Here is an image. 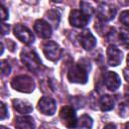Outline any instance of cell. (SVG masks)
I'll use <instances>...</instances> for the list:
<instances>
[{
    "label": "cell",
    "instance_id": "obj_1",
    "mask_svg": "<svg viewBox=\"0 0 129 129\" xmlns=\"http://www.w3.org/2000/svg\"><path fill=\"white\" fill-rule=\"evenodd\" d=\"M20 58L25 67L31 72H36L40 68L41 62L38 55L30 48H24L20 53Z\"/></svg>",
    "mask_w": 129,
    "mask_h": 129
},
{
    "label": "cell",
    "instance_id": "obj_2",
    "mask_svg": "<svg viewBox=\"0 0 129 129\" xmlns=\"http://www.w3.org/2000/svg\"><path fill=\"white\" fill-rule=\"evenodd\" d=\"M11 86L14 90L22 93H31L35 88L34 81L30 77L23 75L13 78L11 81Z\"/></svg>",
    "mask_w": 129,
    "mask_h": 129
},
{
    "label": "cell",
    "instance_id": "obj_3",
    "mask_svg": "<svg viewBox=\"0 0 129 129\" xmlns=\"http://www.w3.org/2000/svg\"><path fill=\"white\" fill-rule=\"evenodd\" d=\"M68 79L72 83L86 84L88 81L87 70L81 64H73L68 72Z\"/></svg>",
    "mask_w": 129,
    "mask_h": 129
},
{
    "label": "cell",
    "instance_id": "obj_4",
    "mask_svg": "<svg viewBox=\"0 0 129 129\" xmlns=\"http://www.w3.org/2000/svg\"><path fill=\"white\" fill-rule=\"evenodd\" d=\"M59 118L61 120V123L70 129L76 128L78 125V119L75 109L71 106H64L61 108L59 112Z\"/></svg>",
    "mask_w": 129,
    "mask_h": 129
},
{
    "label": "cell",
    "instance_id": "obj_5",
    "mask_svg": "<svg viewBox=\"0 0 129 129\" xmlns=\"http://www.w3.org/2000/svg\"><path fill=\"white\" fill-rule=\"evenodd\" d=\"M42 50L46 58L52 61L57 60L61 54V48L59 47V45L51 40H47L42 44Z\"/></svg>",
    "mask_w": 129,
    "mask_h": 129
},
{
    "label": "cell",
    "instance_id": "obj_6",
    "mask_svg": "<svg viewBox=\"0 0 129 129\" xmlns=\"http://www.w3.org/2000/svg\"><path fill=\"white\" fill-rule=\"evenodd\" d=\"M13 32H14V35L21 42L30 44L34 41V36L32 32L22 24H15V26L13 27Z\"/></svg>",
    "mask_w": 129,
    "mask_h": 129
},
{
    "label": "cell",
    "instance_id": "obj_7",
    "mask_svg": "<svg viewBox=\"0 0 129 129\" xmlns=\"http://www.w3.org/2000/svg\"><path fill=\"white\" fill-rule=\"evenodd\" d=\"M90 17L86 15L82 10H72L69 16V20L72 26L84 27L89 22Z\"/></svg>",
    "mask_w": 129,
    "mask_h": 129
},
{
    "label": "cell",
    "instance_id": "obj_8",
    "mask_svg": "<svg viewBox=\"0 0 129 129\" xmlns=\"http://www.w3.org/2000/svg\"><path fill=\"white\" fill-rule=\"evenodd\" d=\"M38 110L44 115H53L56 109L55 102L50 97H42L38 101Z\"/></svg>",
    "mask_w": 129,
    "mask_h": 129
},
{
    "label": "cell",
    "instance_id": "obj_9",
    "mask_svg": "<svg viewBox=\"0 0 129 129\" xmlns=\"http://www.w3.org/2000/svg\"><path fill=\"white\" fill-rule=\"evenodd\" d=\"M116 14V8L108 3H101L98 7V17L103 21H108L114 18Z\"/></svg>",
    "mask_w": 129,
    "mask_h": 129
},
{
    "label": "cell",
    "instance_id": "obj_10",
    "mask_svg": "<svg viewBox=\"0 0 129 129\" xmlns=\"http://www.w3.org/2000/svg\"><path fill=\"white\" fill-rule=\"evenodd\" d=\"M107 58L109 66L117 67L122 60V52L117 46L111 44L107 48Z\"/></svg>",
    "mask_w": 129,
    "mask_h": 129
},
{
    "label": "cell",
    "instance_id": "obj_11",
    "mask_svg": "<svg viewBox=\"0 0 129 129\" xmlns=\"http://www.w3.org/2000/svg\"><path fill=\"white\" fill-rule=\"evenodd\" d=\"M103 81L106 88L110 91H115L119 88L121 84V80L119 76L115 72H107L103 76Z\"/></svg>",
    "mask_w": 129,
    "mask_h": 129
},
{
    "label": "cell",
    "instance_id": "obj_12",
    "mask_svg": "<svg viewBox=\"0 0 129 129\" xmlns=\"http://www.w3.org/2000/svg\"><path fill=\"white\" fill-rule=\"evenodd\" d=\"M34 30L41 38H48L51 35L50 24L43 19H37L34 22Z\"/></svg>",
    "mask_w": 129,
    "mask_h": 129
},
{
    "label": "cell",
    "instance_id": "obj_13",
    "mask_svg": "<svg viewBox=\"0 0 129 129\" xmlns=\"http://www.w3.org/2000/svg\"><path fill=\"white\" fill-rule=\"evenodd\" d=\"M79 41L83 46V48H85L86 50H90L94 48L96 45V38L88 29L82 31L79 34Z\"/></svg>",
    "mask_w": 129,
    "mask_h": 129
},
{
    "label": "cell",
    "instance_id": "obj_14",
    "mask_svg": "<svg viewBox=\"0 0 129 129\" xmlns=\"http://www.w3.org/2000/svg\"><path fill=\"white\" fill-rule=\"evenodd\" d=\"M15 126L17 129H34V122L29 116H20L15 118Z\"/></svg>",
    "mask_w": 129,
    "mask_h": 129
},
{
    "label": "cell",
    "instance_id": "obj_15",
    "mask_svg": "<svg viewBox=\"0 0 129 129\" xmlns=\"http://www.w3.org/2000/svg\"><path fill=\"white\" fill-rule=\"evenodd\" d=\"M12 104H13V108L21 114H27V113H30L32 111V106L27 101L14 99L12 101Z\"/></svg>",
    "mask_w": 129,
    "mask_h": 129
},
{
    "label": "cell",
    "instance_id": "obj_16",
    "mask_svg": "<svg viewBox=\"0 0 129 129\" xmlns=\"http://www.w3.org/2000/svg\"><path fill=\"white\" fill-rule=\"evenodd\" d=\"M100 108L102 111H110L111 109H113L115 101L114 98L110 95H104L100 98Z\"/></svg>",
    "mask_w": 129,
    "mask_h": 129
},
{
    "label": "cell",
    "instance_id": "obj_17",
    "mask_svg": "<svg viewBox=\"0 0 129 129\" xmlns=\"http://www.w3.org/2000/svg\"><path fill=\"white\" fill-rule=\"evenodd\" d=\"M93 125V120L88 115H82L78 120V129H91Z\"/></svg>",
    "mask_w": 129,
    "mask_h": 129
},
{
    "label": "cell",
    "instance_id": "obj_18",
    "mask_svg": "<svg viewBox=\"0 0 129 129\" xmlns=\"http://www.w3.org/2000/svg\"><path fill=\"white\" fill-rule=\"evenodd\" d=\"M46 17L48 18V21H50L51 23L54 24V26H57L58 22H59V14L57 13V11L55 10H50L48 11L46 14Z\"/></svg>",
    "mask_w": 129,
    "mask_h": 129
},
{
    "label": "cell",
    "instance_id": "obj_19",
    "mask_svg": "<svg viewBox=\"0 0 129 129\" xmlns=\"http://www.w3.org/2000/svg\"><path fill=\"white\" fill-rule=\"evenodd\" d=\"M81 8H82V11L88 16H90L94 11V8L91 6V4L88 2H84V1L81 2Z\"/></svg>",
    "mask_w": 129,
    "mask_h": 129
},
{
    "label": "cell",
    "instance_id": "obj_20",
    "mask_svg": "<svg viewBox=\"0 0 129 129\" xmlns=\"http://www.w3.org/2000/svg\"><path fill=\"white\" fill-rule=\"evenodd\" d=\"M120 21L125 26L129 27V10H125L120 14Z\"/></svg>",
    "mask_w": 129,
    "mask_h": 129
},
{
    "label": "cell",
    "instance_id": "obj_21",
    "mask_svg": "<svg viewBox=\"0 0 129 129\" xmlns=\"http://www.w3.org/2000/svg\"><path fill=\"white\" fill-rule=\"evenodd\" d=\"M1 73L2 76H7L10 73V66L6 60H1Z\"/></svg>",
    "mask_w": 129,
    "mask_h": 129
},
{
    "label": "cell",
    "instance_id": "obj_22",
    "mask_svg": "<svg viewBox=\"0 0 129 129\" xmlns=\"http://www.w3.org/2000/svg\"><path fill=\"white\" fill-rule=\"evenodd\" d=\"M0 16H1V20L5 21L8 18V10L1 4L0 5Z\"/></svg>",
    "mask_w": 129,
    "mask_h": 129
},
{
    "label": "cell",
    "instance_id": "obj_23",
    "mask_svg": "<svg viewBox=\"0 0 129 129\" xmlns=\"http://www.w3.org/2000/svg\"><path fill=\"white\" fill-rule=\"evenodd\" d=\"M0 107H1V119L3 120L7 116V108H6V106L3 102L0 104Z\"/></svg>",
    "mask_w": 129,
    "mask_h": 129
},
{
    "label": "cell",
    "instance_id": "obj_24",
    "mask_svg": "<svg viewBox=\"0 0 129 129\" xmlns=\"http://www.w3.org/2000/svg\"><path fill=\"white\" fill-rule=\"evenodd\" d=\"M1 29H2V35H4V34H6V33L8 32V30H9V25H7V24H5V23H2V24H1Z\"/></svg>",
    "mask_w": 129,
    "mask_h": 129
},
{
    "label": "cell",
    "instance_id": "obj_25",
    "mask_svg": "<svg viewBox=\"0 0 129 129\" xmlns=\"http://www.w3.org/2000/svg\"><path fill=\"white\" fill-rule=\"evenodd\" d=\"M104 129H116V126L114 124H112V123H109L104 127Z\"/></svg>",
    "mask_w": 129,
    "mask_h": 129
},
{
    "label": "cell",
    "instance_id": "obj_26",
    "mask_svg": "<svg viewBox=\"0 0 129 129\" xmlns=\"http://www.w3.org/2000/svg\"><path fill=\"white\" fill-rule=\"evenodd\" d=\"M39 129H48V128H47V127H46L45 125H42V126H41V127H40Z\"/></svg>",
    "mask_w": 129,
    "mask_h": 129
},
{
    "label": "cell",
    "instance_id": "obj_27",
    "mask_svg": "<svg viewBox=\"0 0 129 129\" xmlns=\"http://www.w3.org/2000/svg\"><path fill=\"white\" fill-rule=\"evenodd\" d=\"M125 129H129V123H126V125H125Z\"/></svg>",
    "mask_w": 129,
    "mask_h": 129
},
{
    "label": "cell",
    "instance_id": "obj_28",
    "mask_svg": "<svg viewBox=\"0 0 129 129\" xmlns=\"http://www.w3.org/2000/svg\"><path fill=\"white\" fill-rule=\"evenodd\" d=\"M127 66H128V68H129V54H128V56H127Z\"/></svg>",
    "mask_w": 129,
    "mask_h": 129
},
{
    "label": "cell",
    "instance_id": "obj_29",
    "mask_svg": "<svg viewBox=\"0 0 129 129\" xmlns=\"http://www.w3.org/2000/svg\"><path fill=\"white\" fill-rule=\"evenodd\" d=\"M0 129H8V128H6L5 126H0Z\"/></svg>",
    "mask_w": 129,
    "mask_h": 129
}]
</instances>
